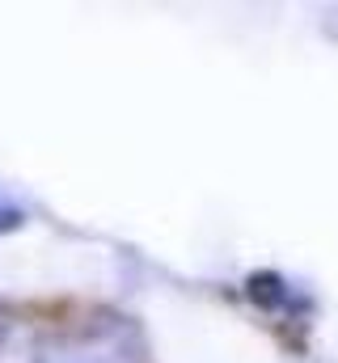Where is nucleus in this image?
I'll return each instance as SVG.
<instances>
[{
  "label": "nucleus",
  "instance_id": "7ed1b4c3",
  "mask_svg": "<svg viewBox=\"0 0 338 363\" xmlns=\"http://www.w3.org/2000/svg\"><path fill=\"white\" fill-rule=\"evenodd\" d=\"M13 224H21V207H13V203L0 194V228H13Z\"/></svg>",
  "mask_w": 338,
  "mask_h": 363
},
{
  "label": "nucleus",
  "instance_id": "f257e3e1",
  "mask_svg": "<svg viewBox=\"0 0 338 363\" xmlns=\"http://www.w3.org/2000/svg\"><path fill=\"white\" fill-rule=\"evenodd\" d=\"M144 355L140 325L119 313H93L38 342V363H148Z\"/></svg>",
  "mask_w": 338,
  "mask_h": 363
},
{
  "label": "nucleus",
  "instance_id": "f03ea898",
  "mask_svg": "<svg viewBox=\"0 0 338 363\" xmlns=\"http://www.w3.org/2000/svg\"><path fill=\"white\" fill-rule=\"evenodd\" d=\"M246 296H250L266 317H275L279 325H300V330H305L309 317H313L309 296L275 271H254L250 279H246Z\"/></svg>",
  "mask_w": 338,
  "mask_h": 363
}]
</instances>
